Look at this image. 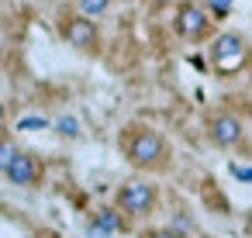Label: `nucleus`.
<instances>
[{
	"label": "nucleus",
	"instance_id": "obj_1",
	"mask_svg": "<svg viewBox=\"0 0 252 238\" xmlns=\"http://www.w3.org/2000/svg\"><path fill=\"white\" fill-rule=\"evenodd\" d=\"M125 155H128L131 166L152 169V166H162V162L169 159V145H166V138H162L156 128H128Z\"/></svg>",
	"mask_w": 252,
	"mask_h": 238
},
{
	"label": "nucleus",
	"instance_id": "obj_2",
	"mask_svg": "<svg viewBox=\"0 0 252 238\" xmlns=\"http://www.w3.org/2000/svg\"><path fill=\"white\" fill-rule=\"evenodd\" d=\"M249 59H252L249 42H245L242 35H235V31L218 35L214 45H211V62H214V69H218L221 76H235V73H242V69L249 66Z\"/></svg>",
	"mask_w": 252,
	"mask_h": 238
},
{
	"label": "nucleus",
	"instance_id": "obj_3",
	"mask_svg": "<svg viewBox=\"0 0 252 238\" xmlns=\"http://www.w3.org/2000/svg\"><path fill=\"white\" fill-rule=\"evenodd\" d=\"M173 28L180 38L187 42H200L207 31H211V21H207V11L200 4H193V0H187V4L176 7V18H173Z\"/></svg>",
	"mask_w": 252,
	"mask_h": 238
},
{
	"label": "nucleus",
	"instance_id": "obj_4",
	"mask_svg": "<svg viewBox=\"0 0 252 238\" xmlns=\"http://www.w3.org/2000/svg\"><path fill=\"white\" fill-rule=\"evenodd\" d=\"M118 204H121L128 214H145V210L156 204V190H152L149 183H142V179H131V183H125V186L118 190Z\"/></svg>",
	"mask_w": 252,
	"mask_h": 238
},
{
	"label": "nucleus",
	"instance_id": "obj_5",
	"mask_svg": "<svg viewBox=\"0 0 252 238\" xmlns=\"http://www.w3.org/2000/svg\"><path fill=\"white\" fill-rule=\"evenodd\" d=\"M207 131H211V142L221 145V149H231V145L242 142V124H238V118H235V114H224V111H221V114H211Z\"/></svg>",
	"mask_w": 252,
	"mask_h": 238
},
{
	"label": "nucleus",
	"instance_id": "obj_6",
	"mask_svg": "<svg viewBox=\"0 0 252 238\" xmlns=\"http://www.w3.org/2000/svg\"><path fill=\"white\" fill-rule=\"evenodd\" d=\"M66 38H69V45H73V49H80V52H97V42H100V38H97L94 21H87L83 14L66 21Z\"/></svg>",
	"mask_w": 252,
	"mask_h": 238
},
{
	"label": "nucleus",
	"instance_id": "obj_7",
	"mask_svg": "<svg viewBox=\"0 0 252 238\" xmlns=\"http://www.w3.org/2000/svg\"><path fill=\"white\" fill-rule=\"evenodd\" d=\"M4 173H7V179H11V183H18V186H32V183H38L42 166H38V159H35V155L18 152V159H14Z\"/></svg>",
	"mask_w": 252,
	"mask_h": 238
},
{
	"label": "nucleus",
	"instance_id": "obj_8",
	"mask_svg": "<svg viewBox=\"0 0 252 238\" xmlns=\"http://www.w3.org/2000/svg\"><path fill=\"white\" fill-rule=\"evenodd\" d=\"M111 231H121V217H118L114 210H100L97 221L90 224V235H94V238H107Z\"/></svg>",
	"mask_w": 252,
	"mask_h": 238
},
{
	"label": "nucleus",
	"instance_id": "obj_9",
	"mask_svg": "<svg viewBox=\"0 0 252 238\" xmlns=\"http://www.w3.org/2000/svg\"><path fill=\"white\" fill-rule=\"evenodd\" d=\"M18 152H21V149H18L14 142H0V169H7V166L18 159Z\"/></svg>",
	"mask_w": 252,
	"mask_h": 238
},
{
	"label": "nucleus",
	"instance_id": "obj_10",
	"mask_svg": "<svg viewBox=\"0 0 252 238\" xmlns=\"http://www.w3.org/2000/svg\"><path fill=\"white\" fill-rule=\"evenodd\" d=\"M111 7V0H80V11H83V18L87 14H104Z\"/></svg>",
	"mask_w": 252,
	"mask_h": 238
},
{
	"label": "nucleus",
	"instance_id": "obj_11",
	"mask_svg": "<svg viewBox=\"0 0 252 238\" xmlns=\"http://www.w3.org/2000/svg\"><path fill=\"white\" fill-rule=\"evenodd\" d=\"M59 131H63V135H69V138H73V135H80L76 118H59Z\"/></svg>",
	"mask_w": 252,
	"mask_h": 238
},
{
	"label": "nucleus",
	"instance_id": "obj_12",
	"mask_svg": "<svg viewBox=\"0 0 252 238\" xmlns=\"http://www.w3.org/2000/svg\"><path fill=\"white\" fill-rule=\"evenodd\" d=\"M145 238H180L176 231H169V228H159V231H149Z\"/></svg>",
	"mask_w": 252,
	"mask_h": 238
},
{
	"label": "nucleus",
	"instance_id": "obj_13",
	"mask_svg": "<svg viewBox=\"0 0 252 238\" xmlns=\"http://www.w3.org/2000/svg\"><path fill=\"white\" fill-rule=\"evenodd\" d=\"M211 7H214V14H228L231 0H211Z\"/></svg>",
	"mask_w": 252,
	"mask_h": 238
},
{
	"label": "nucleus",
	"instance_id": "obj_14",
	"mask_svg": "<svg viewBox=\"0 0 252 238\" xmlns=\"http://www.w3.org/2000/svg\"><path fill=\"white\" fill-rule=\"evenodd\" d=\"M231 173H235L238 179H252V169H249V166H231Z\"/></svg>",
	"mask_w": 252,
	"mask_h": 238
},
{
	"label": "nucleus",
	"instance_id": "obj_15",
	"mask_svg": "<svg viewBox=\"0 0 252 238\" xmlns=\"http://www.w3.org/2000/svg\"><path fill=\"white\" fill-rule=\"evenodd\" d=\"M21 128H45V121H42V118H25Z\"/></svg>",
	"mask_w": 252,
	"mask_h": 238
},
{
	"label": "nucleus",
	"instance_id": "obj_16",
	"mask_svg": "<svg viewBox=\"0 0 252 238\" xmlns=\"http://www.w3.org/2000/svg\"><path fill=\"white\" fill-rule=\"evenodd\" d=\"M0 118H4V104H0Z\"/></svg>",
	"mask_w": 252,
	"mask_h": 238
}]
</instances>
